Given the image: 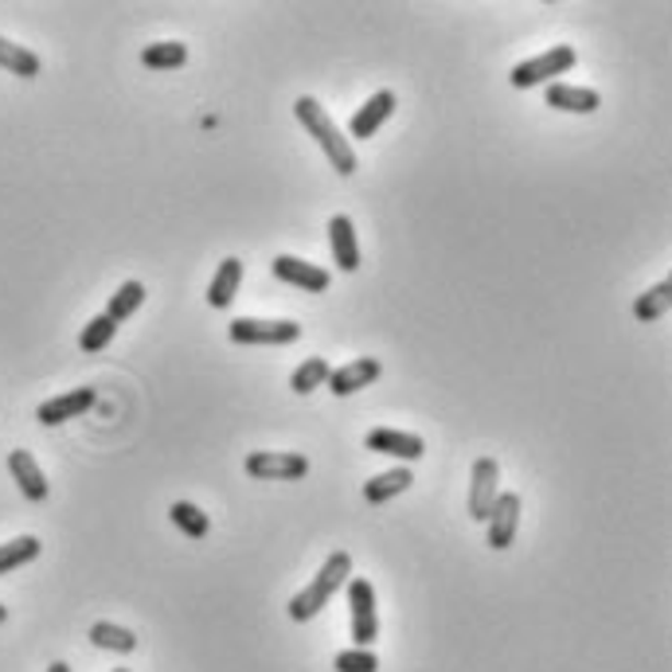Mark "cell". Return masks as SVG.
Segmentation results:
<instances>
[{
  "mask_svg": "<svg viewBox=\"0 0 672 672\" xmlns=\"http://www.w3.org/2000/svg\"><path fill=\"white\" fill-rule=\"evenodd\" d=\"M294 114H297V122L309 129V137H314V141L324 149V157L332 161V169L341 172V176H352V172H356V152H352V141H349V137H341V129H337V122L324 114L321 102H317V99H297Z\"/></svg>",
  "mask_w": 672,
  "mask_h": 672,
  "instance_id": "1",
  "label": "cell"
},
{
  "mask_svg": "<svg viewBox=\"0 0 672 672\" xmlns=\"http://www.w3.org/2000/svg\"><path fill=\"white\" fill-rule=\"evenodd\" d=\"M349 579H352V556H349V551H332V556L324 559L321 571H317L314 583L305 586L301 594H294V602H289V618H294V622L317 618V614L329 606L332 594L341 591Z\"/></svg>",
  "mask_w": 672,
  "mask_h": 672,
  "instance_id": "2",
  "label": "cell"
},
{
  "mask_svg": "<svg viewBox=\"0 0 672 672\" xmlns=\"http://www.w3.org/2000/svg\"><path fill=\"white\" fill-rule=\"evenodd\" d=\"M574 67V47L571 44H559L551 52L536 55V59H524L521 67H512L509 82L516 90H528V87H544L547 79H556V75H567Z\"/></svg>",
  "mask_w": 672,
  "mask_h": 672,
  "instance_id": "3",
  "label": "cell"
},
{
  "mask_svg": "<svg viewBox=\"0 0 672 672\" xmlns=\"http://www.w3.org/2000/svg\"><path fill=\"white\" fill-rule=\"evenodd\" d=\"M349 606H352V637L356 649H368L379 637V614H376V586L368 579H349Z\"/></svg>",
  "mask_w": 672,
  "mask_h": 672,
  "instance_id": "4",
  "label": "cell"
},
{
  "mask_svg": "<svg viewBox=\"0 0 672 672\" xmlns=\"http://www.w3.org/2000/svg\"><path fill=\"white\" fill-rule=\"evenodd\" d=\"M247 474L254 481H301L309 474V457L305 454H274V449H254L247 454Z\"/></svg>",
  "mask_w": 672,
  "mask_h": 672,
  "instance_id": "5",
  "label": "cell"
},
{
  "mask_svg": "<svg viewBox=\"0 0 672 672\" xmlns=\"http://www.w3.org/2000/svg\"><path fill=\"white\" fill-rule=\"evenodd\" d=\"M497 481H501V466H497L493 457H477L474 474H469V516L477 524L489 521V512H493L497 497H501Z\"/></svg>",
  "mask_w": 672,
  "mask_h": 672,
  "instance_id": "6",
  "label": "cell"
},
{
  "mask_svg": "<svg viewBox=\"0 0 672 672\" xmlns=\"http://www.w3.org/2000/svg\"><path fill=\"white\" fill-rule=\"evenodd\" d=\"M231 341L235 344H289L301 337L297 321H254V317H239L231 321Z\"/></svg>",
  "mask_w": 672,
  "mask_h": 672,
  "instance_id": "7",
  "label": "cell"
},
{
  "mask_svg": "<svg viewBox=\"0 0 672 672\" xmlns=\"http://www.w3.org/2000/svg\"><path fill=\"white\" fill-rule=\"evenodd\" d=\"M274 270V278L286 282V286H301L309 294H324L329 289V270H321L317 262H305V259H294V254H278V259L270 262Z\"/></svg>",
  "mask_w": 672,
  "mask_h": 672,
  "instance_id": "8",
  "label": "cell"
},
{
  "mask_svg": "<svg viewBox=\"0 0 672 672\" xmlns=\"http://www.w3.org/2000/svg\"><path fill=\"white\" fill-rule=\"evenodd\" d=\"M94 403H99V391H94V387H75V391H67V395H55V399H47V403H39L36 419L44 422V426H59V422H67V419H79V414H87Z\"/></svg>",
  "mask_w": 672,
  "mask_h": 672,
  "instance_id": "9",
  "label": "cell"
},
{
  "mask_svg": "<svg viewBox=\"0 0 672 672\" xmlns=\"http://www.w3.org/2000/svg\"><path fill=\"white\" fill-rule=\"evenodd\" d=\"M379 376H384V364H379L376 356H356L352 364H344V368H332L329 391L344 399V395H356V391H364V387H372Z\"/></svg>",
  "mask_w": 672,
  "mask_h": 672,
  "instance_id": "10",
  "label": "cell"
},
{
  "mask_svg": "<svg viewBox=\"0 0 672 672\" xmlns=\"http://www.w3.org/2000/svg\"><path fill=\"white\" fill-rule=\"evenodd\" d=\"M364 446H368L372 454L399 457V462H419V457L426 454V442H422L419 434L391 431V426H376V431H368V438H364Z\"/></svg>",
  "mask_w": 672,
  "mask_h": 672,
  "instance_id": "11",
  "label": "cell"
},
{
  "mask_svg": "<svg viewBox=\"0 0 672 672\" xmlns=\"http://www.w3.org/2000/svg\"><path fill=\"white\" fill-rule=\"evenodd\" d=\"M516 528H521V497L501 493L493 512H489V547H493V551H504V547L516 539Z\"/></svg>",
  "mask_w": 672,
  "mask_h": 672,
  "instance_id": "12",
  "label": "cell"
},
{
  "mask_svg": "<svg viewBox=\"0 0 672 672\" xmlns=\"http://www.w3.org/2000/svg\"><path fill=\"white\" fill-rule=\"evenodd\" d=\"M395 114V94L391 90H379V94H372L364 106L352 114V122H349V134L356 137V141H364V137H372L376 134L379 126H384L387 117Z\"/></svg>",
  "mask_w": 672,
  "mask_h": 672,
  "instance_id": "13",
  "label": "cell"
},
{
  "mask_svg": "<svg viewBox=\"0 0 672 672\" xmlns=\"http://www.w3.org/2000/svg\"><path fill=\"white\" fill-rule=\"evenodd\" d=\"M9 469H12V477H16V485H20V493H24L27 501H32V504L47 501V477H44V469L36 466V457L27 454V449H12Z\"/></svg>",
  "mask_w": 672,
  "mask_h": 672,
  "instance_id": "14",
  "label": "cell"
},
{
  "mask_svg": "<svg viewBox=\"0 0 672 672\" xmlns=\"http://www.w3.org/2000/svg\"><path fill=\"white\" fill-rule=\"evenodd\" d=\"M329 242H332V259L344 274H356L360 270V242H356V227L349 216H332L329 219Z\"/></svg>",
  "mask_w": 672,
  "mask_h": 672,
  "instance_id": "15",
  "label": "cell"
},
{
  "mask_svg": "<svg viewBox=\"0 0 672 672\" xmlns=\"http://www.w3.org/2000/svg\"><path fill=\"white\" fill-rule=\"evenodd\" d=\"M599 90L571 87V82H551L547 87V106L563 110V114H594L599 110Z\"/></svg>",
  "mask_w": 672,
  "mask_h": 672,
  "instance_id": "16",
  "label": "cell"
},
{
  "mask_svg": "<svg viewBox=\"0 0 672 672\" xmlns=\"http://www.w3.org/2000/svg\"><path fill=\"white\" fill-rule=\"evenodd\" d=\"M239 282H242V262L224 259L216 270V278H212V286H207V305H212V309H227V305L235 301V294H239Z\"/></svg>",
  "mask_w": 672,
  "mask_h": 672,
  "instance_id": "17",
  "label": "cell"
},
{
  "mask_svg": "<svg viewBox=\"0 0 672 672\" xmlns=\"http://www.w3.org/2000/svg\"><path fill=\"white\" fill-rule=\"evenodd\" d=\"M411 481H414V474L407 466L387 469V474L372 477V481L364 485V501H368V504H387L391 497L407 493V489H411Z\"/></svg>",
  "mask_w": 672,
  "mask_h": 672,
  "instance_id": "18",
  "label": "cell"
},
{
  "mask_svg": "<svg viewBox=\"0 0 672 672\" xmlns=\"http://www.w3.org/2000/svg\"><path fill=\"white\" fill-rule=\"evenodd\" d=\"M0 67L12 71L16 79H36V75H39V55L0 36Z\"/></svg>",
  "mask_w": 672,
  "mask_h": 672,
  "instance_id": "19",
  "label": "cell"
},
{
  "mask_svg": "<svg viewBox=\"0 0 672 672\" xmlns=\"http://www.w3.org/2000/svg\"><path fill=\"white\" fill-rule=\"evenodd\" d=\"M669 305H672V282H657L653 289H646V294H637L634 301V317L637 321H661L664 314H669Z\"/></svg>",
  "mask_w": 672,
  "mask_h": 672,
  "instance_id": "20",
  "label": "cell"
},
{
  "mask_svg": "<svg viewBox=\"0 0 672 672\" xmlns=\"http://www.w3.org/2000/svg\"><path fill=\"white\" fill-rule=\"evenodd\" d=\"M141 64L149 71H176V67L189 64V47L176 44V39H169V44H149L141 52Z\"/></svg>",
  "mask_w": 672,
  "mask_h": 672,
  "instance_id": "21",
  "label": "cell"
},
{
  "mask_svg": "<svg viewBox=\"0 0 672 672\" xmlns=\"http://www.w3.org/2000/svg\"><path fill=\"white\" fill-rule=\"evenodd\" d=\"M90 641L99 649H110V653H134L137 649V637L126 626H114V622H94L90 626Z\"/></svg>",
  "mask_w": 672,
  "mask_h": 672,
  "instance_id": "22",
  "label": "cell"
},
{
  "mask_svg": "<svg viewBox=\"0 0 672 672\" xmlns=\"http://www.w3.org/2000/svg\"><path fill=\"white\" fill-rule=\"evenodd\" d=\"M141 301H145V286L141 282H122V289H117L114 297H110V305H106V317L114 324H122V321H129V317L141 309Z\"/></svg>",
  "mask_w": 672,
  "mask_h": 672,
  "instance_id": "23",
  "label": "cell"
},
{
  "mask_svg": "<svg viewBox=\"0 0 672 672\" xmlns=\"http://www.w3.org/2000/svg\"><path fill=\"white\" fill-rule=\"evenodd\" d=\"M39 539L36 536H16L12 544H0V574H9L16 571V567L32 563V559L39 556Z\"/></svg>",
  "mask_w": 672,
  "mask_h": 672,
  "instance_id": "24",
  "label": "cell"
},
{
  "mask_svg": "<svg viewBox=\"0 0 672 672\" xmlns=\"http://www.w3.org/2000/svg\"><path fill=\"white\" fill-rule=\"evenodd\" d=\"M329 376H332L329 360H324V356H309V360H305V364H301V368L294 372L289 387H294L297 395H309V391H317V387L329 384Z\"/></svg>",
  "mask_w": 672,
  "mask_h": 672,
  "instance_id": "25",
  "label": "cell"
},
{
  "mask_svg": "<svg viewBox=\"0 0 672 672\" xmlns=\"http://www.w3.org/2000/svg\"><path fill=\"white\" fill-rule=\"evenodd\" d=\"M169 521L176 524V528L184 532L189 539H204L207 528H212L204 512H200L196 504H189V501H176V504H172V509H169Z\"/></svg>",
  "mask_w": 672,
  "mask_h": 672,
  "instance_id": "26",
  "label": "cell"
},
{
  "mask_svg": "<svg viewBox=\"0 0 672 672\" xmlns=\"http://www.w3.org/2000/svg\"><path fill=\"white\" fill-rule=\"evenodd\" d=\"M114 332H117V324L110 321L106 314H99V317H94V321L87 324V329H82L79 349H82V352H102L110 341H114Z\"/></svg>",
  "mask_w": 672,
  "mask_h": 672,
  "instance_id": "27",
  "label": "cell"
},
{
  "mask_svg": "<svg viewBox=\"0 0 672 672\" xmlns=\"http://www.w3.org/2000/svg\"><path fill=\"white\" fill-rule=\"evenodd\" d=\"M332 664H337V672H379V657L372 649H344Z\"/></svg>",
  "mask_w": 672,
  "mask_h": 672,
  "instance_id": "28",
  "label": "cell"
},
{
  "mask_svg": "<svg viewBox=\"0 0 672 672\" xmlns=\"http://www.w3.org/2000/svg\"><path fill=\"white\" fill-rule=\"evenodd\" d=\"M47 672H71V664H64V661H55V664H52V669H47Z\"/></svg>",
  "mask_w": 672,
  "mask_h": 672,
  "instance_id": "29",
  "label": "cell"
},
{
  "mask_svg": "<svg viewBox=\"0 0 672 672\" xmlns=\"http://www.w3.org/2000/svg\"><path fill=\"white\" fill-rule=\"evenodd\" d=\"M4 622H9V606H0V626H4Z\"/></svg>",
  "mask_w": 672,
  "mask_h": 672,
  "instance_id": "30",
  "label": "cell"
},
{
  "mask_svg": "<svg viewBox=\"0 0 672 672\" xmlns=\"http://www.w3.org/2000/svg\"><path fill=\"white\" fill-rule=\"evenodd\" d=\"M114 672H129V669H114Z\"/></svg>",
  "mask_w": 672,
  "mask_h": 672,
  "instance_id": "31",
  "label": "cell"
}]
</instances>
